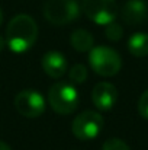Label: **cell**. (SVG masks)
Here are the masks:
<instances>
[{"instance_id":"obj_1","label":"cell","mask_w":148,"mask_h":150,"mask_svg":"<svg viewBox=\"0 0 148 150\" xmlns=\"http://www.w3.org/2000/svg\"><path fill=\"white\" fill-rule=\"evenodd\" d=\"M38 38L36 22L25 13L16 15L6 28V45L16 54L26 52Z\"/></svg>"},{"instance_id":"obj_2","label":"cell","mask_w":148,"mask_h":150,"mask_svg":"<svg viewBox=\"0 0 148 150\" xmlns=\"http://www.w3.org/2000/svg\"><path fill=\"white\" fill-rule=\"evenodd\" d=\"M48 102L54 112L60 115H68L77 109L80 95L73 83L58 82L48 91Z\"/></svg>"},{"instance_id":"obj_3","label":"cell","mask_w":148,"mask_h":150,"mask_svg":"<svg viewBox=\"0 0 148 150\" xmlns=\"http://www.w3.org/2000/svg\"><path fill=\"white\" fill-rule=\"evenodd\" d=\"M89 63L97 74L105 77L115 76L122 67V60L119 54L105 45L93 47L89 51Z\"/></svg>"},{"instance_id":"obj_4","label":"cell","mask_w":148,"mask_h":150,"mask_svg":"<svg viewBox=\"0 0 148 150\" xmlns=\"http://www.w3.org/2000/svg\"><path fill=\"white\" fill-rule=\"evenodd\" d=\"M80 15V6L76 0H48L44 6V16L52 25H67Z\"/></svg>"},{"instance_id":"obj_5","label":"cell","mask_w":148,"mask_h":150,"mask_svg":"<svg viewBox=\"0 0 148 150\" xmlns=\"http://www.w3.org/2000/svg\"><path fill=\"white\" fill-rule=\"evenodd\" d=\"M103 125V117L99 112L83 111L74 118L71 130L79 140H93L102 133Z\"/></svg>"},{"instance_id":"obj_6","label":"cell","mask_w":148,"mask_h":150,"mask_svg":"<svg viewBox=\"0 0 148 150\" xmlns=\"http://www.w3.org/2000/svg\"><path fill=\"white\" fill-rule=\"evenodd\" d=\"M81 9L92 22L105 26L115 22L118 15V4L115 0H83Z\"/></svg>"},{"instance_id":"obj_7","label":"cell","mask_w":148,"mask_h":150,"mask_svg":"<svg viewBox=\"0 0 148 150\" xmlns=\"http://www.w3.org/2000/svg\"><path fill=\"white\" fill-rule=\"evenodd\" d=\"M15 106L20 115L26 118H36L45 111V99L38 91L26 89L16 95Z\"/></svg>"},{"instance_id":"obj_8","label":"cell","mask_w":148,"mask_h":150,"mask_svg":"<svg viewBox=\"0 0 148 150\" xmlns=\"http://www.w3.org/2000/svg\"><path fill=\"white\" fill-rule=\"evenodd\" d=\"M92 99L99 111H109L115 106L118 100V91L112 83L100 82L92 92Z\"/></svg>"},{"instance_id":"obj_9","label":"cell","mask_w":148,"mask_h":150,"mask_svg":"<svg viewBox=\"0 0 148 150\" xmlns=\"http://www.w3.org/2000/svg\"><path fill=\"white\" fill-rule=\"evenodd\" d=\"M42 69L52 79H61L68 67L67 58L64 57L62 52L58 51H49L42 57Z\"/></svg>"},{"instance_id":"obj_10","label":"cell","mask_w":148,"mask_h":150,"mask_svg":"<svg viewBox=\"0 0 148 150\" xmlns=\"http://www.w3.org/2000/svg\"><path fill=\"white\" fill-rule=\"evenodd\" d=\"M148 16V6L145 0H128L122 9V19L128 25H140Z\"/></svg>"},{"instance_id":"obj_11","label":"cell","mask_w":148,"mask_h":150,"mask_svg":"<svg viewBox=\"0 0 148 150\" xmlns=\"http://www.w3.org/2000/svg\"><path fill=\"white\" fill-rule=\"evenodd\" d=\"M70 42L73 45V48L79 52H86V51H90L93 48V44H95V40H93V35L86 31V29H76L71 37H70Z\"/></svg>"},{"instance_id":"obj_12","label":"cell","mask_w":148,"mask_h":150,"mask_svg":"<svg viewBox=\"0 0 148 150\" xmlns=\"http://www.w3.org/2000/svg\"><path fill=\"white\" fill-rule=\"evenodd\" d=\"M128 50L135 57L148 55V34H144V32L134 34L128 41Z\"/></svg>"},{"instance_id":"obj_13","label":"cell","mask_w":148,"mask_h":150,"mask_svg":"<svg viewBox=\"0 0 148 150\" xmlns=\"http://www.w3.org/2000/svg\"><path fill=\"white\" fill-rule=\"evenodd\" d=\"M87 69L83 66V64H74L71 69H70V83H84L86 79H87Z\"/></svg>"},{"instance_id":"obj_14","label":"cell","mask_w":148,"mask_h":150,"mask_svg":"<svg viewBox=\"0 0 148 150\" xmlns=\"http://www.w3.org/2000/svg\"><path fill=\"white\" fill-rule=\"evenodd\" d=\"M105 34H106V38L107 40H110V41H119L122 38V35H123V29H122V26L119 23L112 22V23L106 25Z\"/></svg>"},{"instance_id":"obj_15","label":"cell","mask_w":148,"mask_h":150,"mask_svg":"<svg viewBox=\"0 0 148 150\" xmlns=\"http://www.w3.org/2000/svg\"><path fill=\"white\" fill-rule=\"evenodd\" d=\"M102 150H131L128 147V144L119 139H107L103 146H102Z\"/></svg>"},{"instance_id":"obj_16","label":"cell","mask_w":148,"mask_h":150,"mask_svg":"<svg viewBox=\"0 0 148 150\" xmlns=\"http://www.w3.org/2000/svg\"><path fill=\"white\" fill-rule=\"evenodd\" d=\"M138 112L142 118L148 120V91H145L138 100Z\"/></svg>"},{"instance_id":"obj_17","label":"cell","mask_w":148,"mask_h":150,"mask_svg":"<svg viewBox=\"0 0 148 150\" xmlns=\"http://www.w3.org/2000/svg\"><path fill=\"white\" fill-rule=\"evenodd\" d=\"M4 47H6V40L3 37H0V51H3Z\"/></svg>"},{"instance_id":"obj_18","label":"cell","mask_w":148,"mask_h":150,"mask_svg":"<svg viewBox=\"0 0 148 150\" xmlns=\"http://www.w3.org/2000/svg\"><path fill=\"white\" fill-rule=\"evenodd\" d=\"M0 150H12L6 143H3V142H0Z\"/></svg>"},{"instance_id":"obj_19","label":"cell","mask_w":148,"mask_h":150,"mask_svg":"<svg viewBox=\"0 0 148 150\" xmlns=\"http://www.w3.org/2000/svg\"><path fill=\"white\" fill-rule=\"evenodd\" d=\"M1 21H3V13H1V9H0V25H1Z\"/></svg>"}]
</instances>
